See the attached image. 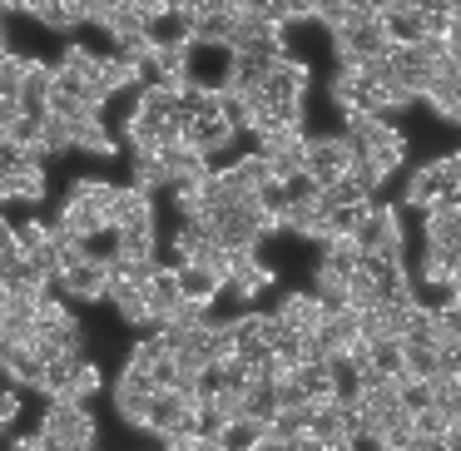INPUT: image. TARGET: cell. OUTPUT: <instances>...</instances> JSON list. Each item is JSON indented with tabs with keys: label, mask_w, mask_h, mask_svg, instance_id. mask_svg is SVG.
Returning a JSON list of instances; mask_svg holds the SVG:
<instances>
[{
	"label": "cell",
	"mask_w": 461,
	"mask_h": 451,
	"mask_svg": "<svg viewBox=\"0 0 461 451\" xmlns=\"http://www.w3.org/2000/svg\"><path fill=\"white\" fill-rule=\"evenodd\" d=\"M421 11V25H427V35H441L451 21H461V0H411Z\"/></svg>",
	"instance_id": "obj_28"
},
{
	"label": "cell",
	"mask_w": 461,
	"mask_h": 451,
	"mask_svg": "<svg viewBox=\"0 0 461 451\" xmlns=\"http://www.w3.org/2000/svg\"><path fill=\"white\" fill-rule=\"evenodd\" d=\"M95 85H100L104 100L134 90V85H144V80H140V60H130V55H120V50H114V55H100V75H95Z\"/></svg>",
	"instance_id": "obj_14"
},
{
	"label": "cell",
	"mask_w": 461,
	"mask_h": 451,
	"mask_svg": "<svg viewBox=\"0 0 461 451\" xmlns=\"http://www.w3.org/2000/svg\"><path fill=\"white\" fill-rule=\"evenodd\" d=\"M50 80H55V65H45V60H31V55H25L21 104H25L31 114H45V95H50Z\"/></svg>",
	"instance_id": "obj_19"
},
{
	"label": "cell",
	"mask_w": 461,
	"mask_h": 451,
	"mask_svg": "<svg viewBox=\"0 0 461 451\" xmlns=\"http://www.w3.org/2000/svg\"><path fill=\"white\" fill-rule=\"evenodd\" d=\"M21 159H25V149L0 134V203H11V179H15V164Z\"/></svg>",
	"instance_id": "obj_31"
},
{
	"label": "cell",
	"mask_w": 461,
	"mask_h": 451,
	"mask_svg": "<svg viewBox=\"0 0 461 451\" xmlns=\"http://www.w3.org/2000/svg\"><path fill=\"white\" fill-rule=\"evenodd\" d=\"M70 199L90 203V209H95V213H104V223H110L114 199H120V184H104V179H75V184H70Z\"/></svg>",
	"instance_id": "obj_24"
},
{
	"label": "cell",
	"mask_w": 461,
	"mask_h": 451,
	"mask_svg": "<svg viewBox=\"0 0 461 451\" xmlns=\"http://www.w3.org/2000/svg\"><path fill=\"white\" fill-rule=\"evenodd\" d=\"M367 367H377V372H387V377H407V357H402V338H377L372 342V362Z\"/></svg>",
	"instance_id": "obj_29"
},
{
	"label": "cell",
	"mask_w": 461,
	"mask_h": 451,
	"mask_svg": "<svg viewBox=\"0 0 461 451\" xmlns=\"http://www.w3.org/2000/svg\"><path fill=\"white\" fill-rule=\"evenodd\" d=\"M15 417H21V392H0V431H11L15 427Z\"/></svg>",
	"instance_id": "obj_35"
},
{
	"label": "cell",
	"mask_w": 461,
	"mask_h": 451,
	"mask_svg": "<svg viewBox=\"0 0 461 451\" xmlns=\"http://www.w3.org/2000/svg\"><path fill=\"white\" fill-rule=\"evenodd\" d=\"M149 397H154V392L130 387V382H114V417H120L124 427L144 431V427H149Z\"/></svg>",
	"instance_id": "obj_18"
},
{
	"label": "cell",
	"mask_w": 461,
	"mask_h": 451,
	"mask_svg": "<svg viewBox=\"0 0 461 451\" xmlns=\"http://www.w3.org/2000/svg\"><path fill=\"white\" fill-rule=\"evenodd\" d=\"M104 302H114V312H120L130 328H149L154 332V318H149V298H144V283L134 278H120V273H110V288H104Z\"/></svg>",
	"instance_id": "obj_9"
},
{
	"label": "cell",
	"mask_w": 461,
	"mask_h": 451,
	"mask_svg": "<svg viewBox=\"0 0 461 451\" xmlns=\"http://www.w3.org/2000/svg\"><path fill=\"white\" fill-rule=\"evenodd\" d=\"M312 293L322 298V308H342L348 302V273L332 268L328 258H318L312 263Z\"/></svg>",
	"instance_id": "obj_22"
},
{
	"label": "cell",
	"mask_w": 461,
	"mask_h": 451,
	"mask_svg": "<svg viewBox=\"0 0 461 451\" xmlns=\"http://www.w3.org/2000/svg\"><path fill=\"white\" fill-rule=\"evenodd\" d=\"M357 159V149L348 144V134H308V164H303V179L312 189L332 184L338 174H348V164Z\"/></svg>",
	"instance_id": "obj_4"
},
{
	"label": "cell",
	"mask_w": 461,
	"mask_h": 451,
	"mask_svg": "<svg viewBox=\"0 0 461 451\" xmlns=\"http://www.w3.org/2000/svg\"><path fill=\"white\" fill-rule=\"evenodd\" d=\"M55 229L60 233H75V239H100V233H110V223H104V213H95L90 203H80V199H70L65 194V203H60V213H55Z\"/></svg>",
	"instance_id": "obj_13"
},
{
	"label": "cell",
	"mask_w": 461,
	"mask_h": 451,
	"mask_svg": "<svg viewBox=\"0 0 461 451\" xmlns=\"http://www.w3.org/2000/svg\"><path fill=\"white\" fill-rule=\"evenodd\" d=\"M41 437L45 446H65V451H80L100 441V427L90 417V401H75V397H50L41 417Z\"/></svg>",
	"instance_id": "obj_2"
},
{
	"label": "cell",
	"mask_w": 461,
	"mask_h": 451,
	"mask_svg": "<svg viewBox=\"0 0 461 451\" xmlns=\"http://www.w3.org/2000/svg\"><path fill=\"white\" fill-rule=\"evenodd\" d=\"M441 194V179H437V164H421V169H411L407 174V189H402V203L407 209H421V203H431Z\"/></svg>",
	"instance_id": "obj_25"
},
{
	"label": "cell",
	"mask_w": 461,
	"mask_h": 451,
	"mask_svg": "<svg viewBox=\"0 0 461 451\" xmlns=\"http://www.w3.org/2000/svg\"><path fill=\"white\" fill-rule=\"evenodd\" d=\"M35 21L45 25V31H60V35H70V31H80V15L70 11V5H65V0H45L41 11H35Z\"/></svg>",
	"instance_id": "obj_30"
},
{
	"label": "cell",
	"mask_w": 461,
	"mask_h": 451,
	"mask_svg": "<svg viewBox=\"0 0 461 451\" xmlns=\"http://www.w3.org/2000/svg\"><path fill=\"white\" fill-rule=\"evenodd\" d=\"M21 80H25V55H0V95H15L21 100Z\"/></svg>",
	"instance_id": "obj_33"
},
{
	"label": "cell",
	"mask_w": 461,
	"mask_h": 451,
	"mask_svg": "<svg viewBox=\"0 0 461 451\" xmlns=\"http://www.w3.org/2000/svg\"><path fill=\"white\" fill-rule=\"evenodd\" d=\"M100 387H104L100 367H95V362L85 357L80 367H75V377H70V397H75V401H90V397H95V392H100Z\"/></svg>",
	"instance_id": "obj_32"
},
{
	"label": "cell",
	"mask_w": 461,
	"mask_h": 451,
	"mask_svg": "<svg viewBox=\"0 0 461 451\" xmlns=\"http://www.w3.org/2000/svg\"><path fill=\"white\" fill-rule=\"evenodd\" d=\"M35 144L45 149V159H50V154L75 149V124L60 120V114H41V134H35Z\"/></svg>",
	"instance_id": "obj_26"
},
{
	"label": "cell",
	"mask_w": 461,
	"mask_h": 451,
	"mask_svg": "<svg viewBox=\"0 0 461 451\" xmlns=\"http://www.w3.org/2000/svg\"><path fill=\"white\" fill-rule=\"evenodd\" d=\"M213 174H219V184H223L229 194H258L263 184L273 179L268 159H263L258 149H253V154H239L233 164H223V169H213Z\"/></svg>",
	"instance_id": "obj_10"
},
{
	"label": "cell",
	"mask_w": 461,
	"mask_h": 451,
	"mask_svg": "<svg viewBox=\"0 0 461 451\" xmlns=\"http://www.w3.org/2000/svg\"><path fill=\"white\" fill-rule=\"evenodd\" d=\"M184 140H189L199 154L219 159V154H229L233 144H239V130H233L223 114H213V120H189V124H184Z\"/></svg>",
	"instance_id": "obj_11"
},
{
	"label": "cell",
	"mask_w": 461,
	"mask_h": 451,
	"mask_svg": "<svg viewBox=\"0 0 461 451\" xmlns=\"http://www.w3.org/2000/svg\"><path fill=\"white\" fill-rule=\"evenodd\" d=\"M55 70H65V75H75V80H85V85H95V75H100V50H90L85 41H70L60 50V65ZM100 90V85H95Z\"/></svg>",
	"instance_id": "obj_23"
},
{
	"label": "cell",
	"mask_w": 461,
	"mask_h": 451,
	"mask_svg": "<svg viewBox=\"0 0 461 451\" xmlns=\"http://www.w3.org/2000/svg\"><path fill=\"white\" fill-rule=\"evenodd\" d=\"M134 184L140 189H169L174 184V174H169V164H164V154L159 149H149V154H134Z\"/></svg>",
	"instance_id": "obj_27"
},
{
	"label": "cell",
	"mask_w": 461,
	"mask_h": 451,
	"mask_svg": "<svg viewBox=\"0 0 461 451\" xmlns=\"http://www.w3.org/2000/svg\"><path fill=\"white\" fill-rule=\"evenodd\" d=\"M273 411H278V377H263V372H253L249 387H243V417L268 421Z\"/></svg>",
	"instance_id": "obj_20"
},
{
	"label": "cell",
	"mask_w": 461,
	"mask_h": 451,
	"mask_svg": "<svg viewBox=\"0 0 461 451\" xmlns=\"http://www.w3.org/2000/svg\"><path fill=\"white\" fill-rule=\"evenodd\" d=\"M421 104H427L437 120H447V124H461V75L451 70L447 60L437 65V75H431V85L421 90Z\"/></svg>",
	"instance_id": "obj_7"
},
{
	"label": "cell",
	"mask_w": 461,
	"mask_h": 451,
	"mask_svg": "<svg viewBox=\"0 0 461 451\" xmlns=\"http://www.w3.org/2000/svg\"><path fill=\"white\" fill-rule=\"evenodd\" d=\"M55 283H60V293L70 302H104V288H110V253H90V258H80L75 268H65Z\"/></svg>",
	"instance_id": "obj_5"
},
{
	"label": "cell",
	"mask_w": 461,
	"mask_h": 451,
	"mask_svg": "<svg viewBox=\"0 0 461 451\" xmlns=\"http://www.w3.org/2000/svg\"><path fill=\"white\" fill-rule=\"evenodd\" d=\"M15 446H21V451H41L45 437H41V431H35V437H15Z\"/></svg>",
	"instance_id": "obj_36"
},
{
	"label": "cell",
	"mask_w": 461,
	"mask_h": 451,
	"mask_svg": "<svg viewBox=\"0 0 461 451\" xmlns=\"http://www.w3.org/2000/svg\"><path fill=\"white\" fill-rule=\"evenodd\" d=\"M441 45H447V65L461 75V21H451L447 31H441Z\"/></svg>",
	"instance_id": "obj_34"
},
{
	"label": "cell",
	"mask_w": 461,
	"mask_h": 451,
	"mask_svg": "<svg viewBox=\"0 0 461 451\" xmlns=\"http://www.w3.org/2000/svg\"><path fill=\"white\" fill-rule=\"evenodd\" d=\"M110 239H114V258H159V229L154 223H140V229H110Z\"/></svg>",
	"instance_id": "obj_16"
},
{
	"label": "cell",
	"mask_w": 461,
	"mask_h": 451,
	"mask_svg": "<svg viewBox=\"0 0 461 451\" xmlns=\"http://www.w3.org/2000/svg\"><path fill=\"white\" fill-rule=\"evenodd\" d=\"M144 298H149V318H154V328H159V322L174 312V302L184 298L179 263H174V268H164V263H159V268L149 273V283H144Z\"/></svg>",
	"instance_id": "obj_12"
},
{
	"label": "cell",
	"mask_w": 461,
	"mask_h": 451,
	"mask_svg": "<svg viewBox=\"0 0 461 451\" xmlns=\"http://www.w3.org/2000/svg\"><path fill=\"white\" fill-rule=\"evenodd\" d=\"M179 283H184V293L189 298H199V302H219V293H223V273L219 268H209V263H179Z\"/></svg>",
	"instance_id": "obj_17"
},
{
	"label": "cell",
	"mask_w": 461,
	"mask_h": 451,
	"mask_svg": "<svg viewBox=\"0 0 461 451\" xmlns=\"http://www.w3.org/2000/svg\"><path fill=\"white\" fill-rule=\"evenodd\" d=\"M308 437L318 446H352L357 431H352V411L348 401H322V407L308 411Z\"/></svg>",
	"instance_id": "obj_6"
},
{
	"label": "cell",
	"mask_w": 461,
	"mask_h": 451,
	"mask_svg": "<svg viewBox=\"0 0 461 451\" xmlns=\"http://www.w3.org/2000/svg\"><path fill=\"white\" fill-rule=\"evenodd\" d=\"M352 239H357V248L372 253V258H402V243H407L402 209H397V203H377V199H372V209L357 219Z\"/></svg>",
	"instance_id": "obj_3"
},
{
	"label": "cell",
	"mask_w": 461,
	"mask_h": 451,
	"mask_svg": "<svg viewBox=\"0 0 461 451\" xmlns=\"http://www.w3.org/2000/svg\"><path fill=\"white\" fill-rule=\"evenodd\" d=\"M140 223H154V194L140 189V184H130V189H120V199H114L110 229H140Z\"/></svg>",
	"instance_id": "obj_15"
},
{
	"label": "cell",
	"mask_w": 461,
	"mask_h": 451,
	"mask_svg": "<svg viewBox=\"0 0 461 451\" xmlns=\"http://www.w3.org/2000/svg\"><path fill=\"white\" fill-rule=\"evenodd\" d=\"M0 347H5V328H0Z\"/></svg>",
	"instance_id": "obj_37"
},
{
	"label": "cell",
	"mask_w": 461,
	"mask_h": 451,
	"mask_svg": "<svg viewBox=\"0 0 461 451\" xmlns=\"http://www.w3.org/2000/svg\"><path fill=\"white\" fill-rule=\"evenodd\" d=\"M75 149H80V154H95V159H110V154H120V140L104 130L100 114H90V120L75 124Z\"/></svg>",
	"instance_id": "obj_21"
},
{
	"label": "cell",
	"mask_w": 461,
	"mask_h": 451,
	"mask_svg": "<svg viewBox=\"0 0 461 451\" xmlns=\"http://www.w3.org/2000/svg\"><path fill=\"white\" fill-rule=\"evenodd\" d=\"M342 134H348V144L362 154V159H372L382 174H397L402 164H407V134L397 130V124H387V114H372V110H342Z\"/></svg>",
	"instance_id": "obj_1"
},
{
	"label": "cell",
	"mask_w": 461,
	"mask_h": 451,
	"mask_svg": "<svg viewBox=\"0 0 461 451\" xmlns=\"http://www.w3.org/2000/svg\"><path fill=\"white\" fill-rule=\"evenodd\" d=\"M278 328H288V332H318L322 328V318H328V308H322V298L318 293H283L278 298Z\"/></svg>",
	"instance_id": "obj_8"
}]
</instances>
